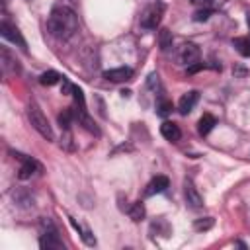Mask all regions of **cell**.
<instances>
[{
    "label": "cell",
    "mask_w": 250,
    "mask_h": 250,
    "mask_svg": "<svg viewBox=\"0 0 250 250\" xmlns=\"http://www.w3.org/2000/svg\"><path fill=\"white\" fill-rule=\"evenodd\" d=\"M47 29L57 39H70L78 29V16L68 6H55L47 20Z\"/></svg>",
    "instance_id": "obj_1"
},
{
    "label": "cell",
    "mask_w": 250,
    "mask_h": 250,
    "mask_svg": "<svg viewBox=\"0 0 250 250\" xmlns=\"http://www.w3.org/2000/svg\"><path fill=\"white\" fill-rule=\"evenodd\" d=\"M39 246L43 250H61L62 248V240L59 236L57 227L53 225V221L49 217L41 219V236H39Z\"/></svg>",
    "instance_id": "obj_2"
},
{
    "label": "cell",
    "mask_w": 250,
    "mask_h": 250,
    "mask_svg": "<svg viewBox=\"0 0 250 250\" xmlns=\"http://www.w3.org/2000/svg\"><path fill=\"white\" fill-rule=\"evenodd\" d=\"M27 119H29V123H31V127L43 137V139H47V141H53V129H51V125H49V121H47V117L43 115V111H41V107L35 104V102H31L29 105H27Z\"/></svg>",
    "instance_id": "obj_3"
},
{
    "label": "cell",
    "mask_w": 250,
    "mask_h": 250,
    "mask_svg": "<svg viewBox=\"0 0 250 250\" xmlns=\"http://www.w3.org/2000/svg\"><path fill=\"white\" fill-rule=\"evenodd\" d=\"M162 14H164V6L160 2H154L150 6L145 8L143 16H141V27L145 29H156L160 20H162Z\"/></svg>",
    "instance_id": "obj_4"
},
{
    "label": "cell",
    "mask_w": 250,
    "mask_h": 250,
    "mask_svg": "<svg viewBox=\"0 0 250 250\" xmlns=\"http://www.w3.org/2000/svg\"><path fill=\"white\" fill-rule=\"evenodd\" d=\"M176 59H178L180 64H186V66H191V64L199 62V49H197V45H193V43L180 45V49L176 53Z\"/></svg>",
    "instance_id": "obj_5"
},
{
    "label": "cell",
    "mask_w": 250,
    "mask_h": 250,
    "mask_svg": "<svg viewBox=\"0 0 250 250\" xmlns=\"http://www.w3.org/2000/svg\"><path fill=\"white\" fill-rule=\"evenodd\" d=\"M0 33H2L4 39H8V41L20 45L21 49H27V43H25V39L21 37L20 29H18L16 25H12V23H8V21H2V23H0Z\"/></svg>",
    "instance_id": "obj_6"
},
{
    "label": "cell",
    "mask_w": 250,
    "mask_h": 250,
    "mask_svg": "<svg viewBox=\"0 0 250 250\" xmlns=\"http://www.w3.org/2000/svg\"><path fill=\"white\" fill-rule=\"evenodd\" d=\"M184 197H186V203L189 207H193V209H199L203 205V197H201V193L197 191V188L193 186L191 180L184 182Z\"/></svg>",
    "instance_id": "obj_7"
},
{
    "label": "cell",
    "mask_w": 250,
    "mask_h": 250,
    "mask_svg": "<svg viewBox=\"0 0 250 250\" xmlns=\"http://www.w3.org/2000/svg\"><path fill=\"white\" fill-rule=\"evenodd\" d=\"M0 64H2V70H4L6 74H16V72H20L18 59L10 53L8 47H2V51H0Z\"/></svg>",
    "instance_id": "obj_8"
},
{
    "label": "cell",
    "mask_w": 250,
    "mask_h": 250,
    "mask_svg": "<svg viewBox=\"0 0 250 250\" xmlns=\"http://www.w3.org/2000/svg\"><path fill=\"white\" fill-rule=\"evenodd\" d=\"M197 102H199V92H197V90H189V92H186V94L180 98V102H178V111H180L182 115H188V113L195 107Z\"/></svg>",
    "instance_id": "obj_9"
},
{
    "label": "cell",
    "mask_w": 250,
    "mask_h": 250,
    "mask_svg": "<svg viewBox=\"0 0 250 250\" xmlns=\"http://www.w3.org/2000/svg\"><path fill=\"white\" fill-rule=\"evenodd\" d=\"M39 170H41V166H39L37 160L29 158V156H21V168H20V172H18V178H20V180H27V178H31L33 174H37Z\"/></svg>",
    "instance_id": "obj_10"
},
{
    "label": "cell",
    "mask_w": 250,
    "mask_h": 250,
    "mask_svg": "<svg viewBox=\"0 0 250 250\" xmlns=\"http://www.w3.org/2000/svg\"><path fill=\"white\" fill-rule=\"evenodd\" d=\"M104 76H105L107 80H111V82H125V80H129V78L133 76V70H131L129 66H119V68H109V70H105Z\"/></svg>",
    "instance_id": "obj_11"
},
{
    "label": "cell",
    "mask_w": 250,
    "mask_h": 250,
    "mask_svg": "<svg viewBox=\"0 0 250 250\" xmlns=\"http://www.w3.org/2000/svg\"><path fill=\"white\" fill-rule=\"evenodd\" d=\"M168 186H170V180H168L166 176H156V178H152V180L148 182V186H146V189H145V195L162 193V191H166Z\"/></svg>",
    "instance_id": "obj_12"
},
{
    "label": "cell",
    "mask_w": 250,
    "mask_h": 250,
    "mask_svg": "<svg viewBox=\"0 0 250 250\" xmlns=\"http://www.w3.org/2000/svg\"><path fill=\"white\" fill-rule=\"evenodd\" d=\"M160 135H162L166 141L176 143V141L182 137V131H180V127H178L176 123H172V121H164V123L160 125Z\"/></svg>",
    "instance_id": "obj_13"
},
{
    "label": "cell",
    "mask_w": 250,
    "mask_h": 250,
    "mask_svg": "<svg viewBox=\"0 0 250 250\" xmlns=\"http://www.w3.org/2000/svg\"><path fill=\"white\" fill-rule=\"evenodd\" d=\"M215 125H217V119L211 113H203L199 123H197V131H199V135H209Z\"/></svg>",
    "instance_id": "obj_14"
},
{
    "label": "cell",
    "mask_w": 250,
    "mask_h": 250,
    "mask_svg": "<svg viewBox=\"0 0 250 250\" xmlns=\"http://www.w3.org/2000/svg\"><path fill=\"white\" fill-rule=\"evenodd\" d=\"M127 213H129V217H131L135 223H139V221H143V219H145V213H146V211H145L143 201H135V203L129 207V211H127Z\"/></svg>",
    "instance_id": "obj_15"
},
{
    "label": "cell",
    "mask_w": 250,
    "mask_h": 250,
    "mask_svg": "<svg viewBox=\"0 0 250 250\" xmlns=\"http://www.w3.org/2000/svg\"><path fill=\"white\" fill-rule=\"evenodd\" d=\"M61 74L57 72V70H47V72H43L41 76H39V82L43 84V86H55L57 82H61Z\"/></svg>",
    "instance_id": "obj_16"
},
{
    "label": "cell",
    "mask_w": 250,
    "mask_h": 250,
    "mask_svg": "<svg viewBox=\"0 0 250 250\" xmlns=\"http://www.w3.org/2000/svg\"><path fill=\"white\" fill-rule=\"evenodd\" d=\"M232 43L242 57H250V37H236Z\"/></svg>",
    "instance_id": "obj_17"
},
{
    "label": "cell",
    "mask_w": 250,
    "mask_h": 250,
    "mask_svg": "<svg viewBox=\"0 0 250 250\" xmlns=\"http://www.w3.org/2000/svg\"><path fill=\"white\" fill-rule=\"evenodd\" d=\"M158 45L162 51H168L172 47V31L170 29H160L158 33Z\"/></svg>",
    "instance_id": "obj_18"
},
{
    "label": "cell",
    "mask_w": 250,
    "mask_h": 250,
    "mask_svg": "<svg viewBox=\"0 0 250 250\" xmlns=\"http://www.w3.org/2000/svg\"><path fill=\"white\" fill-rule=\"evenodd\" d=\"M72 117H74V111H72V109H62V111L59 113V125H61L64 131H68V127L72 125Z\"/></svg>",
    "instance_id": "obj_19"
},
{
    "label": "cell",
    "mask_w": 250,
    "mask_h": 250,
    "mask_svg": "<svg viewBox=\"0 0 250 250\" xmlns=\"http://www.w3.org/2000/svg\"><path fill=\"white\" fill-rule=\"evenodd\" d=\"M213 225H215L213 217H205V219H197V221L193 223V229L201 232V230H209V229H211Z\"/></svg>",
    "instance_id": "obj_20"
},
{
    "label": "cell",
    "mask_w": 250,
    "mask_h": 250,
    "mask_svg": "<svg viewBox=\"0 0 250 250\" xmlns=\"http://www.w3.org/2000/svg\"><path fill=\"white\" fill-rule=\"evenodd\" d=\"M156 113L160 115V117H166L170 111H172V102H168V100H160L158 102V105H156Z\"/></svg>",
    "instance_id": "obj_21"
},
{
    "label": "cell",
    "mask_w": 250,
    "mask_h": 250,
    "mask_svg": "<svg viewBox=\"0 0 250 250\" xmlns=\"http://www.w3.org/2000/svg\"><path fill=\"white\" fill-rule=\"evenodd\" d=\"M209 16H211V10L209 8H201V10H197L193 14V20L195 21H205V20H209Z\"/></svg>",
    "instance_id": "obj_22"
},
{
    "label": "cell",
    "mask_w": 250,
    "mask_h": 250,
    "mask_svg": "<svg viewBox=\"0 0 250 250\" xmlns=\"http://www.w3.org/2000/svg\"><path fill=\"white\" fill-rule=\"evenodd\" d=\"M193 6H203V8H209L213 4V0H191Z\"/></svg>",
    "instance_id": "obj_23"
},
{
    "label": "cell",
    "mask_w": 250,
    "mask_h": 250,
    "mask_svg": "<svg viewBox=\"0 0 250 250\" xmlns=\"http://www.w3.org/2000/svg\"><path fill=\"white\" fill-rule=\"evenodd\" d=\"M201 68H203V62H195V64L188 66V72H189V74H193V72H197V70H201Z\"/></svg>",
    "instance_id": "obj_24"
},
{
    "label": "cell",
    "mask_w": 250,
    "mask_h": 250,
    "mask_svg": "<svg viewBox=\"0 0 250 250\" xmlns=\"http://www.w3.org/2000/svg\"><path fill=\"white\" fill-rule=\"evenodd\" d=\"M248 27H250V12H248Z\"/></svg>",
    "instance_id": "obj_25"
}]
</instances>
